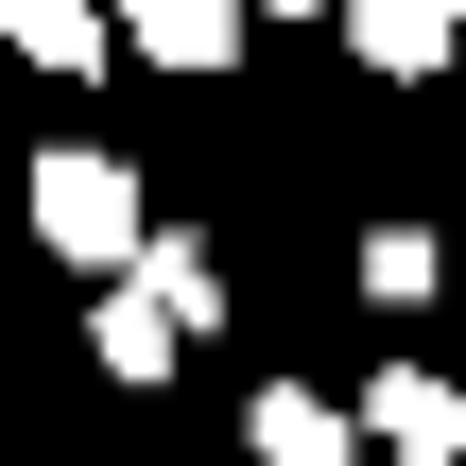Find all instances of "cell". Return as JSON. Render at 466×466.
I'll return each mask as SVG.
<instances>
[{
  "instance_id": "7a4b0ae2",
  "label": "cell",
  "mask_w": 466,
  "mask_h": 466,
  "mask_svg": "<svg viewBox=\"0 0 466 466\" xmlns=\"http://www.w3.org/2000/svg\"><path fill=\"white\" fill-rule=\"evenodd\" d=\"M363 432H380V466H466V380L380 363V380H363Z\"/></svg>"
},
{
  "instance_id": "8992f818",
  "label": "cell",
  "mask_w": 466,
  "mask_h": 466,
  "mask_svg": "<svg viewBox=\"0 0 466 466\" xmlns=\"http://www.w3.org/2000/svg\"><path fill=\"white\" fill-rule=\"evenodd\" d=\"M86 346H104V380H173V363H190V329H173V311H156L138 277H121V294L86 311Z\"/></svg>"
},
{
  "instance_id": "ba28073f",
  "label": "cell",
  "mask_w": 466,
  "mask_h": 466,
  "mask_svg": "<svg viewBox=\"0 0 466 466\" xmlns=\"http://www.w3.org/2000/svg\"><path fill=\"white\" fill-rule=\"evenodd\" d=\"M466 259L450 242H432V225H363V294H380V311H415V294H450Z\"/></svg>"
},
{
  "instance_id": "9c48e42d",
  "label": "cell",
  "mask_w": 466,
  "mask_h": 466,
  "mask_svg": "<svg viewBox=\"0 0 466 466\" xmlns=\"http://www.w3.org/2000/svg\"><path fill=\"white\" fill-rule=\"evenodd\" d=\"M17 52H35V69H104L121 17H86V0H17Z\"/></svg>"
},
{
  "instance_id": "277c9868",
  "label": "cell",
  "mask_w": 466,
  "mask_h": 466,
  "mask_svg": "<svg viewBox=\"0 0 466 466\" xmlns=\"http://www.w3.org/2000/svg\"><path fill=\"white\" fill-rule=\"evenodd\" d=\"M121 52H138V69H242V17H225V0H138Z\"/></svg>"
},
{
  "instance_id": "5b68a950",
  "label": "cell",
  "mask_w": 466,
  "mask_h": 466,
  "mask_svg": "<svg viewBox=\"0 0 466 466\" xmlns=\"http://www.w3.org/2000/svg\"><path fill=\"white\" fill-rule=\"evenodd\" d=\"M346 52L415 86V69H450V52H466V17H432V0H346Z\"/></svg>"
},
{
  "instance_id": "52a82bcc",
  "label": "cell",
  "mask_w": 466,
  "mask_h": 466,
  "mask_svg": "<svg viewBox=\"0 0 466 466\" xmlns=\"http://www.w3.org/2000/svg\"><path fill=\"white\" fill-rule=\"evenodd\" d=\"M138 294H156V311H173V329H190V346H208V329H225V259H208V242H190V225H156V259H138Z\"/></svg>"
},
{
  "instance_id": "3957f363",
  "label": "cell",
  "mask_w": 466,
  "mask_h": 466,
  "mask_svg": "<svg viewBox=\"0 0 466 466\" xmlns=\"http://www.w3.org/2000/svg\"><path fill=\"white\" fill-rule=\"evenodd\" d=\"M242 450H259V466H346V398L259 380V398H242Z\"/></svg>"
},
{
  "instance_id": "6da1fadb",
  "label": "cell",
  "mask_w": 466,
  "mask_h": 466,
  "mask_svg": "<svg viewBox=\"0 0 466 466\" xmlns=\"http://www.w3.org/2000/svg\"><path fill=\"white\" fill-rule=\"evenodd\" d=\"M35 242H52L69 277H104V294H121V277L156 259V208H138V173H121V156H69V138H52V156H35Z\"/></svg>"
}]
</instances>
